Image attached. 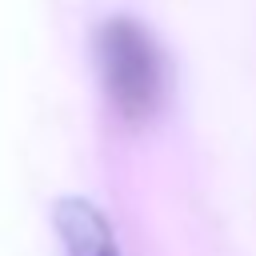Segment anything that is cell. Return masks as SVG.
I'll list each match as a JSON object with an SVG mask.
<instances>
[{"instance_id": "6da1fadb", "label": "cell", "mask_w": 256, "mask_h": 256, "mask_svg": "<svg viewBox=\"0 0 256 256\" xmlns=\"http://www.w3.org/2000/svg\"><path fill=\"white\" fill-rule=\"evenodd\" d=\"M96 76L108 108L124 124H148L168 96V60L156 36L132 16H112L96 28L92 40Z\"/></svg>"}, {"instance_id": "7a4b0ae2", "label": "cell", "mask_w": 256, "mask_h": 256, "mask_svg": "<svg viewBox=\"0 0 256 256\" xmlns=\"http://www.w3.org/2000/svg\"><path fill=\"white\" fill-rule=\"evenodd\" d=\"M52 224L64 256H120L112 224L88 196H60L52 208Z\"/></svg>"}]
</instances>
